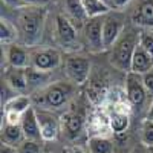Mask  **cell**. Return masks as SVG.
<instances>
[{
	"instance_id": "6da1fadb",
	"label": "cell",
	"mask_w": 153,
	"mask_h": 153,
	"mask_svg": "<svg viewBox=\"0 0 153 153\" xmlns=\"http://www.w3.org/2000/svg\"><path fill=\"white\" fill-rule=\"evenodd\" d=\"M17 11L19 14L16 19V26L19 38L23 42L25 46H37L45 32V23L48 16L46 9L37 6H26Z\"/></svg>"
},
{
	"instance_id": "7a4b0ae2",
	"label": "cell",
	"mask_w": 153,
	"mask_h": 153,
	"mask_svg": "<svg viewBox=\"0 0 153 153\" xmlns=\"http://www.w3.org/2000/svg\"><path fill=\"white\" fill-rule=\"evenodd\" d=\"M139 32L133 28H126L121 37L117 40L110 49V63L113 68L123 72H130L132 66V58L135 54V49L139 43Z\"/></svg>"
},
{
	"instance_id": "3957f363",
	"label": "cell",
	"mask_w": 153,
	"mask_h": 153,
	"mask_svg": "<svg viewBox=\"0 0 153 153\" xmlns=\"http://www.w3.org/2000/svg\"><path fill=\"white\" fill-rule=\"evenodd\" d=\"M54 38L61 49L71 54H75L83 48L80 29L63 14H57L54 19Z\"/></svg>"
},
{
	"instance_id": "277c9868",
	"label": "cell",
	"mask_w": 153,
	"mask_h": 153,
	"mask_svg": "<svg viewBox=\"0 0 153 153\" xmlns=\"http://www.w3.org/2000/svg\"><path fill=\"white\" fill-rule=\"evenodd\" d=\"M40 94H42V98L38 101H40L42 109L60 110L69 104V101L72 100L75 94V87H74V83L57 81V83H51L46 89L40 91Z\"/></svg>"
},
{
	"instance_id": "5b68a950",
	"label": "cell",
	"mask_w": 153,
	"mask_h": 153,
	"mask_svg": "<svg viewBox=\"0 0 153 153\" xmlns=\"http://www.w3.org/2000/svg\"><path fill=\"white\" fill-rule=\"evenodd\" d=\"M106 16L100 17H91L87 19L84 26L81 29V40L83 46L89 52H101L104 51V43H103V23H104Z\"/></svg>"
},
{
	"instance_id": "8992f818",
	"label": "cell",
	"mask_w": 153,
	"mask_h": 153,
	"mask_svg": "<svg viewBox=\"0 0 153 153\" xmlns=\"http://www.w3.org/2000/svg\"><path fill=\"white\" fill-rule=\"evenodd\" d=\"M63 63L61 52L57 48H34L31 51V68L45 71V72H54L58 69Z\"/></svg>"
},
{
	"instance_id": "52a82bcc",
	"label": "cell",
	"mask_w": 153,
	"mask_h": 153,
	"mask_svg": "<svg viewBox=\"0 0 153 153\" xmlns=\"http://www.w3.org/2000/svg\"><path fill=\"white\" fill-rule=\"evenodd\" d=\"M91 60L80 54H69L65 60V72L71 83L84 84L91 74Z\"/></svg>"
},
{
	"instance_id": "ba28073f",
	"label": "cell",
	"mask_w": 153,
	"mask_h": 153,
	"mask_svg": "<svg viewBox=\"0 0 153 153\" xmlns=\"http://www.w3.org/2000/svg\"><path fill=\"white\" fill-rule=\"evenodd\" d=\"M126 92H127V100L130 101V104L133 107L141 109L146 104L149 92L144 87L141 75L133 74V72L127 74V76H126Z\"/></svg>"
},
{
	"instance_id": "9c48e42d",
	"label": "cell",
	"mask_w": 153,
	"mask_h": 153,
	"mask_svg": "<svg viewBox=\"0 0 153 153\" xmlns=\"http://www.w3.org/2000/svg\"><path fill=\"white\" fill-rule=\"evenodd\" d=\"M35 110H37V118H38V124H40V130H42V139L43 141H55L61 129L60 120L52 113V110L42 109V107Z\"/></svg>"
},
{
	"instance_id": "30bf717a",
	"label": "cell",
	"mask_w": 153,
	"mask_h": 153,
	"mask_svg": "<svg viewBox=\"0 0 153 153\" xmlns=\"http://www.w3.org/2000/svg\"><path fill=\"white\" fill-rule=\"evenodd\" d=\"M2 51L5 54L6 63L9 68H17V69H26L31 65V51L26 49L25 45L19 43H9L2 45Z\"/></svg>"
},
{
	"instance_id": "8fae6325",
	"label": "cell",
	"mask_w": 153,
	"mask_h": 153,
	"mask_svg": "<svg viewBox=\"0 0 153 153\" xmlns=\"http://www.w3.org/2000/svg\"><path fill=\"white\" fill-rule=\"evenodd\" d=\"M126 29V25L123 23L121 19L113 17V16H106L104 23H103V43H104V51L112 49L117 40L121 37V34Z\"/></svg>"
},
{
	"instance_id": "7c38bea8",
	"label": "cell",
	"mask_w": 153,
	"mask_h": 153,
	"mask_svg": "<svg viewBox=\"0 0 153 153\" xmlns=\"http://www.w3.org/2000/svg\"><path fill=\"white\" fill-rule=\"evenodd\" d=\"M60 8L63 16H66L78 29H83L89 17L84 11L81 0H60Z\"/></svg>"
},
{
	"instance_id": "4fadbf2b",
	"label": "cell",
	"mask_w": 153,
	"mask_h": 153,
	"mask_svg": "<svg viewBox=\"0 0 153 153\" xmlns=\"http://www.w3.org/2000/svg\"><path fill=\"white\" fill-rule=\"evenodd\" d=\"M20 127L23 130L25 139L28 141H37L42 143V130H40V124H38V118H37V110L35 107H29L26 112L23 113L22 121H20Z\"/></svg>"
},
{
	"instance_id": "5bb4252c",
	"label": "cell",
	"mask_w": 153,
	"mask_h": 153,
	"mask_svg": "<svg viewBox=\"0 0 153 153\" xmlns=\"http://www.w3.org/2000/svg\"><path fill=\"white\" fill-rule=\"evenodd\" d=\"M132 22L135 26L153 29V0H139L132 12Z\"/></svg>"
},
{
	"instance_id": "9a60e30c",
	"label": "cell",
	"mask_w": 153,
	"mask_h": 153,
	"mask_svg": "<svg viewBox=\"0 0 153 153\" xmlns=\"http://www.w3.org/2000/svg\"><path fill=\"white\" fill-rule=\"evenodd\" d=\"M150 69H153V57L149 52H146L138 43V46L135 49V54H133V58H132L130 72L138 74V75H144Z\"/></svg>"
},
{
	"instance_id": "2e32d148",
	"label": "cell",
	"mask_w": 153,
	"mask_h": 153,
	"mask_svg": "<svg viewBox=\"0 0 153 153\" xmlns=\"http://www.w3.org/2000/svg\"><path fill=\"white\" fill-rule=\"evenodd\" d=\"M51 74L52 72H45L38 71L34 68H26V81H28V91H43L51 83Z\"/></svg>"
},
{
	"instance_id": "e0dca14e",
	"label": "cell",
	"mask_w": 153,
	"mask_h": 153,
	"mask_svg": "<svg viewBox=\"0 0 153 153\" xmlns=\"http://www.w3.org/2000/svg\"><path fill=\"white\" fill-rule=\"evenodd\" d=\"M63 129H65V133L68 138L74 139L76 138L81 132H83V126H84V120L80 113H75V112H69L63 117Z\"/></svg>"
},
{
	"instance_id": "ac0fdd59",
	"label": "cell",
	"mask_w": 153,
	"mask_h": 153,
	"mask_svg": "<svg viewBox=\"0 0 153 153\" xmlns=\"http://www.w3.org/2000/svg\"><path fill=\"white\" fill-rule=\"evenodd\" d=\"M5 83L16 92H26L28 91V81H26V69H17L9 68L6 72Z\"/></svg>"
},
{
	"instance_id": "d6986e66",
	"label": "cell",
	"mask_w": 153,
	"mask_h": 153,
	"mask_svg": "<svg viewBox=\"0 0 153 153\" xmlns=\"http://www.w3.org/2000/svg\"><path fill=\"white\" fill-rule=\"evenodd\" d=\"M25 141V135L20 124H2V143L19 147Z\"/></svg>"
},
{
	"instance_id": "ffe728a7",
	"label": "cell",
	"mask_w": 153,
	"mask_h": 153,
	"mask_svg": "<svg viewBox=\"0 0 153 153\" xmlns=\"http://www.w3.org/2000/svg\"><path fill=\"white\" fill-rule=\"evenodd\" d=\"M29 107H32L31 104V98L25 94H19L16 95L12 100H9L8 103L3 106V110L6 112H16L19 115H23Z\"/></svg>"
},
{
	"instance_id": "44dd1931",
	"label": "cell",
	"mask_w": 153,
	"mask_h": 153,
	"mask_svg": "<svg viewBox=\"0 0 153 153\" xmlns=\"http://www.w3.org/2000/svg\"><path fill=\"white\" fill-rule=\"evenodd\" d=\"M89 153H113V143L106 136H91L87 141Z\"/></svg>"
},
{
	"instance_id": "7402d4cb",
	"label": "cell",
	"mask_w": 153,
	"mask_h": 153,
	"mask_svg": "<svg viewBox=\"0 0 153 153\" xmlns=\"http://www.w3.org/2000/svg\"><path fill=\"white\" fill-rule=\"evenodd\" d=\"M17 37H19L17 26L11 20L2 16V22H0V40H2V45L16 43L14 40H17Z\"/></svg>"
},
{
	"instance_id": "603a6c76",
	"label": "cell",
	"mask_w": 153,
	"mask_h": 153,
	"mask_svg": "<svg viewBox=\"0 0 153 153\" xmlns=\"http://www.w3.org/2000/svg\"><path fill=\"white\" fill-rule=\"evenodd\" d=\"M81 3L84 6V11L87 17H100V16H107L112 11L107 5H104L101 0H81Z\"/></svg>"
},
{
	"instance_id": "cb8c5ba5",
	"label": "cell",
	"mask_w": 153,
	"mask_h": 153,
	"mask_svg": "<svg viewBox=\"0 0 153 153\" xmlns=\"http://www.w3.org/2000/svg\"><path fill=\"white\" fill-rule=\"evenodd\" d=\"M129 115L124 112H113L109 117V127L113 133H123L129 129Z\"/></svg>"
},
{
	"instance_id": "d4e9b609",
	"label": "cell",
	"mask_w": 153,
	"mask_h": 153,
	"mask_svg": "<svg viewBox=\"0 0 153 153\" xmlns=\"http://www.w3.org/2000/svg\"><path fill=\"white\" fill-rule=\"evenodd\" d=\"M139 138H141V143L146 149L153 147V121H150L149 118H146L141 124Z\"/></svg>"
},
{
	"instance_id": "484cf974",
	"label": "cell",
	"mask_w": 153,
	"mask_h": 153,
	"mask_svg": "<svg viewBox=\"0 0 153 153\" xmlns=\"http://www.w3.org/2000/svg\"><path fill=\"white\" fill-rule=\"evenodd\" d=\"M139 46L153 57V29H143L139 32Z\"/></svg>"
},
{
	"instance_id": "4316f807",
	"label": "cell",
	"mask_w": 153,
	"mask_h": 153,
	"mask_svg": "<svg viewBox=\"0 0 153 153\" xmlns=\"http://www.w3.org/2000/svg\"><path fill=\"white\" fill-rule=\"evenodd\" d=\"M17 153H42V144L37 141H25L17 147Z\"/></svg>"
},
{
	"instance_id": "83f0119b",
	"label": "cell",
	"mask_w": 153,
	"mask_h": 153,
	"mask_svg": "<svg viewBox=\"0 0 153 153\" xmlns=\"http://www.w3.org/2000/svg\"><path fill=\"white\" fill-rule=\"evenodd\" d=\"M141 78H143L146 91L149 92V95L153 97V69H150L149 72H146L144 75H141Z\"/></svg>"
},
{
	"instance_id": "f1b7e54d",
	"label": "cell",
	"mask_w": 153,
	"mask_h": 153,
	"mask_svg": "<svg viewBox=\"0 0 153 153\" xmlns=\"http://www.w3.org/2000/svg\"><path fill=\"white\" fill-rule=\"evenodd\" d=\"M2 5H5L6 8L11 9H22V8H26V3L23 0H2Z\"/></svg>"
},
{
	"instance_id": "f546056e",
	"label": "cell",
	"mask_w": 153,
	"mask_h": 153,
	"mask_svg": "<svg viewBox=\"0 0 153 153\" xmlns=\"http://www.w3.org/2000/svg\"><path fill=\"white\" fill-rule=\"evenodd\" d=\"M26 6H37V8H45L51 3V0H23Z\"/></svg>"
},
{
	"instance_id": "4dcf8cb0",
	"label": "cell",
	"mask_w": 153,
	"mask_h": 153,
	"mask_svg": "<svg viewBox=\"0 0 153 153\" xmlns=\"http://www.w3.org/2000/svg\"><path fill=\"white\" fill-rule=\"evenodd\" d=\"M132 0H112V9H121V8H126L129 5Z\"/></svg>"
},
{
	"instance_id": "1f68e13d",
	"label": "cell",
	"mask_w": 153,
	"mask_h": 153,
	"mask_svg": "<svg viewBox=\"0 0 153 153\" xmlns=\"http://www.w3.org/2000/svg\"><path fill=\"white\" fill-rule=\"evenodd\" d=\"M0 153H17V147H12V146H8V144H3L2 143Z\"/></svg>"
},
{
	"instance_id": "d6a6232c",
	"label": "cell",
	"mask_w": 153,
	"mask_h": 153,
	"mask_svg": "<svg viewBox=\"0 0 153 153\" xmlns=\"http://www.w3.org/2000/svg\"><path fill=\"white\" fill-rule=\"evenodd\" d=\"M68 153H87V152L83 150L81 147H76V146H75V147H71V149L68 150Z\"/></svg>"
},
{
	"instance_id": "836d02e7",
	"label": "cell",
	"mask_w": 153,
	"mask_h": 153,
	"mask_svg": "<svg viewBox=\"0 0 153 153\" xmlns=\"http://www.w3.org/2000/svg\"><path fill=\"white\" fill-rule=\"evenodd\" d=\"M147 118H149L150 121H153V98H152V101H150V107H149V112H147Z\"/></svg>"
},
{
	"instance_id": "e575fe53",
	"label": "cell",
	"mask_w": 153,
	"mask_h": 153,
	"mask_svg": "<svg viewBox=\"0 0 153 153\" xmlns=\"http://www.w3.org/2000/svg\"><path fill=\"white\" fill-rule=\"evenodd\" d=\"M101 2H103L104 5H107V6L112 9V0H101Z\"/></svg>"
},
{
	"instance_id": "d590c367",
	"label": "cell",
	"mask_w": 153,
	"mask_h": 153,
	"mask_svg": "<svg viewBox=\"0 0 153 153\" xmlns=\"http://www.w3.org/2000/svg\"><path fill=\"white\" fill-rule=\"evenodd\" d=\"M132 153H149V152H147V149H146V150H138V149H136V150H133Z\"/></svg>"
},
{
	"instance_id": "8d00e7d4",
	"label": "cell",
	"mask_w": 153,
	"mask_h": 153,
	"mask_svg": "<svg viewBox=\"0 0 153 153\" xmlns=\"http://www.w3.org/2000/svg\"><path fill=\"white\" fill-rule=\"evenodd\" d=\"M147 152H149V153H153V147H150V149H147Z\"/></svg>"
}]
</instances>
